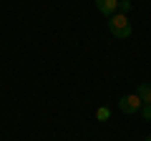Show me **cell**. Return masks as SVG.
I'll return each instance as SVG.
<instances>
[{
  "label": "cell",
  "instance_id": "5",
  "mask_svg": "<svg viewBox=\"0 0 151 141\" xmlns=\"http://www.w3.org/2000/svg\"><path fill=\"white\" fill-rule=\"evenodd\" d=\"M96 119H98V121H108V119H111V111H108L106 106H101V109L96 111Z\"/></svg>",
  "mask_w": 151,
  "mask_h": 141
},
{
  "label": "cell",
  "instance_id": "7",
  "mask_svg": "<svg viewBox=\"0 0 151 141\" xmlns=\"http://www.w3.org/2000/svg\"><path fill=\"white\" fill-rule=\"evenodd\" d=\"M129 10H131V3H129V0H119V13H121V15H126Z\"/></svg>",
  "mask_w": 151,
  "mask_h": 141
},
{
  "label": "cell",
  "instance_id": "6",
  "mask_svg": "<svg viewBox=\"0 0 151 141\" xmlns=\"http://www.w3.org/2000/svg\"><path fill=\"white\" fill-rule=\"evenodd\" d=\"M141 119H146V121H151V103H144V106H141Z\"/></svg>",
  "mask_w": 151,
  "mask_h": 141
},
{
  "label": "cell",
  "instance_id": "1",
  "mask_svg": "<svg viewBox=\"0 0 151 141\" xmlns=\"http://www.w3.org/2000/svg\"><path fill=\"white\" fill-rule=\"evenodd\" d=\"M108 30H111V35H116L119 40H126V38H131L134 28H131V20H129L126 15L116 13V15L108 18Z\"/></svg>",
  "mask_w": 151,
  "mask_h": 141
},
{
  "label": "cell",
  "instance_id": "2",
  "mask_svg": "<svg viewBox=\"0 0 151 141\" xmlns=\"http://www.w3.org/2000/svg\"><path fill=\"white\" fill-rule=\"evenodd\" d=\"M141 98L136 96V93H129V96H121L119 98V109H121V114H126V116H134V114H139L141 111Z\"/></svg>",
  "mask_w": 151,
  "mask_h": 141
},
{
  "label": "cell",
  "instance_id": "8",
  "mask_svg": "<svg viewBox=\"0 0 151 141\" xmlns=\"http://www.w3.org/2000/svg\"><path fill=\"white\" fill-rule=\"evenodd\" d=\"M146 141H151V136H146Z\"/></svg>",
  "mask_w": 151,
  "mask_h": 141
},
{
  "label": "cell",
  "instance_id": "3",
  "mask_svg": "<svg viewBox=\"0 0 151 141\" xmlns=\"http://www.w3.org/2000/svg\"><path fill=\"white\" fill-rule=\"evenodd\" d=\"M96 8H98L101 15L111 18V15H116V10H119V0H96Z\"/></svg>",
  "mask_w": 151,
  "mask_h": 141
},
{
  "label": "cell",
  "instance_id": "4",
  "mask_svg": "<svg viewBox=\"0 0 151 141\" xmlns=\"http://www.w3.org/2000/svg\"><path fill=\"white\" fill-rule=\"evenodd\" d=\"M136 96L141 98V103H151V83H139L136 86Z\"/></svg>",
  "mask_w": 151,
  "mask_h": 141
}]
</instances>
